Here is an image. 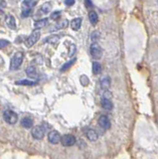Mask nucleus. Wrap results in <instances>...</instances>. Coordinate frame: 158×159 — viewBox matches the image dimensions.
I'll return each instance as SVG.
<instances>
[{
  "instance_id": "1",
  "label": "nucleus",
  "mask_w": 158,
  "mask_h": 159,
  "mask_svg": "<svg viewBox=\"0 0 158 159\" xmlns=\"http://www.w3.org/2000/svg\"><path fill=\"white\" fill-rule=\"evenodd\" d=\"M24 55L22 52H17L15 55L13 56L10 62V70L11 71H15L19 67L21 66V64L23 62Z\"/></svg>"
},
{
  "instance_id": "2",
  "label": "nucleus",
  "mask_w": 158,
  "mask_h": 159,
  "mask_svg": "<svg viewBox=\"0 0 158 159\" xmlns=\"http://www.w3.org/2000/svg\"><path fill=\"white\" fill-rule=\"evenodd\" d=\"M40 35H41V33H40L39 30H34V31H33L32 33L30 34V36L28 37V38L26 39V41H25L26 46L30 48V47H32L34 44H36L37 42H38V40L40 39Z\"/></svg>"
},
{
  "instance_id": "3",
  "label": "nucleus",
  "mask_w": 158,
  "mask_h": 159,
  "mask_svg": "<svg viewBox=\"0 0 158 159\" xmlns=\"http://www.w3.org/2000/svg\"><path fill=\"white\" fill-rule=\"evenodd\" d=\"M4 120L9 124H15L18 120V115L12 110H5L3 114Z\"/></svg>"
},
{
  "instance_id": "4",
  "label": "nucleus",
  "mask_w": 158,
  "mask_h": 159,
  "mask_svg": "<svg viewBox=\"0 0 158 159\" xmlns=\"http://www.w3.org/2000/svg\"><path fill=\"white\" fill-rule=\"evenodd\" d=\"M46 133V127L43 125H37L32 130V136L35 139H42Z\"/></svg>"
},
{
  "instance_id": "5",
  "label": "nucleus",
  "mask_w": 158,
  "mask_h": 159,
  "mask_svg": "<svg viewBox=\"0 0 158 159\" xmlns=\"http://www.w3.org/2000/svg\"><path fill=\"white\" fill-rule=\"evenodd\" d=\"M90 55L94 60H99L103 56V50L98 43H93L90 46Z\"/></svg>"
},
{
  "instance_id": "6",
  "label": "nucleus",
  "mask_w": 158,
  "mask_h": 159,
  "mask_svg": "<svg viewBox=\"0 0 158 159\" xmlns=\"http://www.w3.org/2000/svg\"><path fill=\"white\" fill-rule=\"evenodd\" d=\"M61 142L64 146H73L76 143V137L72 134H65L61 137Z\"/></svg>"
},
{
  "instance_id": "7",
  "label": "nucleus",
  "mask_w": 158,
  "mask_h": 159,
  "mask_svg": "<svg viewBox=\"0 0 158 159\" xmlns=\"http://www.w3.org/2000/svg\"><path fill=\"white\" fill-rule=\"evenodd\" d=\"M48 140L52 144H58L61 141V135L58 131L56 130H52L48 134Z\"/></svg>"
},
{
  "instance_id": "8",
  "label": "nucleus",
  "mask_w": 158,
  "mask_h": 159,
  "mask_svg": "<svg viewBox=\"0 0 158 159\" xmlns=\"http://www.w3.org/2000/svg\"><path fill=\"white\" fill-rule=\"evenodd\" d=\"M99 124L103 129H108L111 127V121L107 115H100L99 118Z\"/></svg>"
},
{
  "instance_id": "9",
  "label": "nucleus",
  "mask_w": 158,
  "mask_h": 159,
  "mask_svg": "<svg viewBox=\"0 0 158 159\" xmlns=\"http://www.w3.org/2000/svg\"><path fill=\"white\" fill-rule=\"evenodd\" d=\"M5 23H6V25L10 28V29H15V28H16L15 18H14L12 15H10V14H8V15L5 16Z\"/></svg>"
},
{
  "instance_id": "10",
  "label": "nucleus",
  "mask_w": 158,
  "mask_h": 159,
  "mask_svg": "<svg viewBox=\"0 0 158 159\" xmlns=\"http://www.w3.org/2000/svg\"><path fill=\"white\" fill-rule=\"evenodd\" d=\"M82 26V19L81 18H75L71 22V27L74 31H78Z\"/></svg>"
},
{
  "instance_id": "11",
  "label": "nucleus",
  "mask_w": 158,
  "mask_h": 159,
  "mask_svg": "<svg viewBox=\"0 0 158 159\" xmlns=\"http://www.w3.org/2000/svg\"><path fill=\"white\" fill-rule=\"evenodd\" d=\"M26 74H27V76L29 77V78H32V79H35L38 77V73H37V70L36 68L34 67H28L26 69Z\"/></svg>"
},
{
  "instance_id": "12",
  "label": "nucleus",
  "mask_w": 158,
  "mask_h": 159,
  "mask_svg": "<svg viewBox=\"0 0 158 159\" xmlns=\"http://www.w3.org/2000/svg\"><path fill=\"white\" fill-rule=\"evenodd\" d=\"M37 4V1H23L22 7L23 10H32V8Z\"/></svg>"
},
{
  "instance_id": "13",
  "label": "nucleus",
  "mask_w": 158,
  "mask_h": 159,
  "mask_svg": "<svg viewBox=\"0 0 158 159\" xmlns=\"http://www.w3.org/2000/svg\"><path fill=\"white\" fill-rule=\"evenodd\" d=\"M47 24H48V19L47 18H44V19L38 20L34 24V28H35V30H39V29H41V28L45 27Z\"/></svg>"
},
{
  "instance_id": "14",
  "label": "nucleus",
  "mask_w": 158,
  "mask_h": 159,
  "mask_svg": "<svg viewBox=\"0 0 158 159\" xmlns=\"http://www.w3.org/2000/svg\"><path fill=\"white\" fill-rule=\"evenodd\" d=\"M21 125L24 128H31L33 126V120L29 118H24L21 120Z\"/></svg>"
},
{
  "instance_id": "15",
  "label": "nucleus",
  "mask_w": 158,
  "mask_h": 159,
  "mask_svg": "<svg viewBox=\"0 0 158 159\" xmlns=\"http://www.w3.org/2000/svg\"><path fill=\"white\" fill-rule=\"evenodd\" d=\"M87 137L89 138V140H90V141H95V140L98 139V133L95 130L90 129L87 131Z\"/></svg>"
},
{
  "instance_id": "16",
  "label": "nucleus",
  "mask_w": 158,
  "mask_h": 159,
  "mask_svg": "<svg viewBox=\"0 0 158 159\" xmlns=\"http://www.w3.org/2000/svg\"><path fill=\"white\" fill-rule=\"evenodd\" d=\"M89 19L90 21V23H92L93 25H95L98 23L99 21V16H98V14L95 13L94 11H90L89 13Z\"/></svg>"
},
{
  "instance_id": "17",
  "label": "nucleus",
  "mask_w": 158,
  "mask_h": 159,
  "mask_svg": "<svg viewBox=\"0 0 158 159\" xmlns=\"http://www.w3.org/2000/svg\"><path fill=\"white\" fill-rule=\"evenodd\" d=\"M102 106L103 107L104 110H112V101H108V100H103L102 101Z\"/></svg>"
},
{
  "instance_id": "18",
  "label": "nucleus",
  "mask_w": 158,
  "mask_h": 159,
  "mask_svg": "<svg viewBox=\"0 0 158 159\" xmlns=\"http://www.w3.org/2000/svg\"><path fill=\"white\" fill-rule=\"evenodd\" d=\"M102 72V65L98 62H94L93 63V73L94 75H99Z\"/></svg>"
},
{
  "instance_id": "19",
  "label": "nucleus",
  "mask_w": 158,
  "mask_h": 159,
  "mask_svg": "<svg viewBox=\"0 0 158 159\" xmlns=\"http://www.w3.org/2000/svg\"><path fill=\"white\" fill-rule=\"evenodd\" d=\"M51 9H52L51 3H50V2H46V3H44V4L42 5V7H41V11H42V12H44V13H49Z\"/></svg>"
},
{
  "instance_id": "20",
  "label": "nucleus",
  "mask_w": 158,
  "mask_h": 159,
  "mask_svg": "<svg viewBox=\"0 0 158 159\" xmlns=\"http://www.w3.org/2000/svg\"><path fill=\"white\" fill-rule=\"evenodd\" d=\"M17 85H24V86H33L35 85V82L29 81V80H23V81H18L16 82Z\"/></svg>"
},
{
  "instance_id": "21",
  "label": "nucleus",
  "mask_w": 158,
  "mask_h": 159,
  "mask_svg": "<svg viewBox=\"0 0 158 159\" xmlns=\"http://www.w3.org/2000/svg\"><path fill=\"white\" fill-rule=\"evenodd\" d=\"M100 85H102V88H108L109 85H111V80H109V78H103L102 82H100Z\"/></svg>"
},
{
  "instance_id": "22",
  "label": "nucleus",
  "mask_w": 158,
  "mask_h": 159,
  "mask_svg": "<svg viewBox=\"0 0 158 159\" xmlns=\"http://www.w3.org/2000/svg\"><path fill=\"white\" fill-rule=\"evenodd\" d=\"M74 62H75V60H72V61H70V62H68L67 64H65L64 66L61 68V71H62V72H64V71H66V70H68V69L72 66V65L74 64Z\"/></svg>"
},
{
  "instance_id": "23",
  "label": "nucleus",
  "mask_w": 158,
  "mask_h": 159,
  "mask_svg": "<svg viewBox=\"0 0 158 159\" xmlns=\"http://www.w3.org/2000/svg\"><path fill=\"white\" fill-rule=\"evenodd\" d=\"M61 16V12L60 11H55V12H53L52 13V15H51V19L52 20H58L59 18Z\"/></svg>"
},
{
  "instance_id": "24",
  "label": "nucleus",
  "mask_w": 158,
  "mask_h": 159,
  "mask_svg": "<svg viewBox=\"0 0 158 159\" xmlns=\"http://www.w3.org/2000/svg\"><path fill=\"white\" fill-rule=\"evenodd\" d=\"M68 21H67V20H65V21H63V22H61L60 23V24L59 25H57L55 28H54V29H53V30H56V29H61V28H65V27H67V26H68Z\"/></svg>"
},
{
  "instance_id": "25",
  "label": "nucleus",
  "mask_w": 158,
  "mask_h": 159,
  "mask_svg": "<svg viewBox=\"0 0 158 159\" xmlns=\"http://www.w3.org/2000/svg\"><path fill=\"white\" fill-rule=\"evenodd\" d=\"M99 39V33L98 31H94V33L92 34V41L94 43H97V41Z\"/></svg>"
},
{
  "instance_id": "26",
  "label": "nucleus",
  "mask_w": 158,
  "mask_h": 159,
  "mask_svg": "<svg viewBox=\"0 0 158 159\" xmlns=\"http://www.w3.org/2000/svg\"><path fill=\"white\" fill-rule=\"evenodd\" d=\"M112 92H111L105 91V92H103V100H108V101H111V100H112Z\"/></svg>"
},
{
  "instance_id": "27",
  "label": "nucleus",
  "mask_w": 158,
  "mask_h": 159,
  "mask_svg": "<svg viewBox=\"0 0 158 159\" xmlns=\"http://www.w3.org/2000/svg\"><path fill=\"white\" fill-rule=\"evenodd\" d=\"M9 45V41L7 40H0V49H2V48H5V47H7Z\"/></svg>"
},
{
  "instance_id": "28",
  "label": "nucleus",
  "mask_w": 158,
  "mask_h": 159,
  "mask_svg": "<svg viewBox=\"0 0 158 159\" xmlns=\"http://www.w3.org/2000/svg\"><path fill=\"white\" fill-rule=\"evenodd\" d=\"M59 40V37L58 36H53L51 38H47L46 42H57Z\"/></svg>"
},
{
  "instance_id": "29",
  "label": "nucleus",
  "mask_w": 158,
  "mask_h": 159,
  "mask_svg": "<svg viewBox=\"0 0 158 159\" xmlns=\"http://www.w3.org/2000/svg\"><path fill=\"white\" fill-rule=\"evenodd\" d=\"M32 13V10H23L22 11V17H28Z\"/></svg>"
},
{
  "instance_id": "30",
  "label": "nucleus",
  "mask_w": 158,
  "mask_h": 159,
  "mask_svg": "<svg viewBox=\"0 0 158 159\" xmlns=\"http://www.w3.org/2000/svg\"><path fill=\"white\" fill-rule=\"evenodd\" d=\"M65 4L67 6H72L75 4V1H65Z\"/></svg>"
},
{
  "instance_id": "31",
  "label": "nucleus",
  "mask_w": 158,
  "mask_h": 159,
  "mask_svg": "<svg viewBox=\"0 0 158 159\" xmlns=\"http://www.w3.org/2000/svg\"><path fill=\"white\" fill-rule=\"evenodd\" d=\"M4 17H5V16H4V12L1 10V9H0V21H2Z\"/></svg>"
},
{
  "instance_id": "32",
  "label": "nucleus",
  "mask_w": 158,
  "mask_h": 159,
  "mask_svg": "<svg viewBox=\"0 0 158 159\" xmlns=\"http://www.w3.org/2000/svg\"><path fill=\"white\" fill-rule=\"evenodd\" d=\"M85 4L88 6V8H90V7H92V6H93V3L90 2V1H86V2H85Z\"/></svg>"
},
{
  "instance_id": "33",
  "label": "nucleus",
  "mask_w": 158,
  "mask_h": 159,
  "mask_svg": "<svg viewBox=\"0 0 158 159\" xmlns=\"http://www.w3.org/2000/svg\"><path fill=\"white\" fill-rule=\"evenodd\" d=\"M5 1H0V8H3L4 6H5Z\"/></svg>"
}]
</instances>
